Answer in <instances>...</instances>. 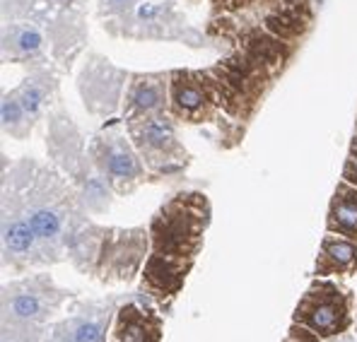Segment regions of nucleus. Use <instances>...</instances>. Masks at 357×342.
<instances>
[{
    "mask_svg": "<svg viewBox=\"0 0 357 342\" xmlns=\"http://www.w3.org/2000/svg\"><path fill=\"white\" fill-rule=\"evenodd\" d=\"M70 292L59 289L46 275H31L27 280L3 287V325L13 328H41L63 306Z\"/></svg>",
    "mask_w": 357,
    "mask_h": 342,
    "instance_id": "obj_3",
    "label": "nucleus"
},
{
    "mask_svg": "<svg viewBox=\"0 0 357 342\" xmlns=\"http://www.w3.org/2000/svg\"><path fill=\"white\" fill-rule=\"evenodd\" d=\"M353 302L355 297L348 289L333 282H314L297 304L292 320L321 340H331L353 328Z\"/></svg>",
    "mask_w": 357,
    "mask_h": 342,
    "instance_id": "obj_4",
    "label": "nucleus"
},
{
    "mask_svg": "<svg viewBox=\"0 0 357 342\" xmlns=\"http://www.w3.org/2000/svg\"><path fill=\"white\" fill-rule=\"evenodd\" d=\"M56 3H70V0H56Z\"/></svg>",
    "mask_w": 357,
    "mask_h": 342,
    "instance_id": "obj_24",
    "label": "nucleus"
},
{
    "mask_svg": "<svg viewBox=\"0 0 357 342\" xmlns=\"http://www.w3.org/2000/svg\"><path fill=\"white\" fill-rule=\"evenodd\" d=\"M208 203L201 193H181L152 219V256L145 263L143 285L155 297H174L186 280L203 244Z\"/></svg>",
    "mask_w": 357,
    "mask_h": 342,
    "instance_id": "obj_1",
    "label": "nucleus"
},
{
    "mask_svg": "<svg viewBox=\"0 0 357 342\" xmlns=\"http://www.w3.org/2000/svg\"><path fill=\"white\" fill-rule=\"evenodd\" d=\"M114 309H116V299L89 302L66 320L51 325L44 335V342H107Z\"/></svg>",
    "mask_w": 357,
    "mask_h": 342,
    "instance_id": "obj_9",
    "label": "nucleus"
},
{
    "mask_svg": "<svg viewBox=\"0 0 357 342\" xmlns=\"http://www.w3.org/2000/svg\"><path fill=\"white\" fill-rule=\"evenodd\" d=\"M0 231H3V234H0V241H3L5 265L27 267V265H34V263L49 261V258L44 256V249H41L34 229H31L27 215H24V210L20 208L17 198L10 196V205H8V200L3 203Z\"/></svg>",
    "mask_w": 357,
    "mask_h": 342,
    "instance_id": "obj_7",
    "label": "nucleus"
},
{
    "mask_svg": "<svg viewBox=\"0 0 357 342\" xmlns=\"http://www.w3.org/2000/svg\"><path fill=\"white\" fill-rule=\"evenodd\" d=\"M169 107V80L165 75H135L126 89V121L165 114Z\"/></svg>",
    "mask_w": 357,
    "mask_h": 342,
    "instance_id": "obj_10",
    "label": "nucleus"
},
{
    "mask_svg": "<svg viewBox=\"0 0 357 342\" xmlns=\"http://www.w3.org/2000/svg\"><path fill=\"white\" fill-rule=\"evenodd\" d=\"M41 328H13L3 325V338L0 342H39Z\"/></svg>",
    "mask_w": 357,
    "mask_h": 342,
    "instance_id": "obj_18",
    "label": "nucleus"
},
{
    "mask_svg": "<svg viewBox=\"0 0 357 342\" xmlns=\"http://www.w3.org/2000/svg\"><path fill=\"white\" fill-rule=\"evenodd\" d=\"M44 51V34L29 22L10 24L3 36V54L15 61H27Z\"/></svg>",
    "mask_w": 357,
    "mask_h": 342,
    "instance_id": "obj_14",
    "label": "nucleus"
},
{
    "mask_svg": "<svg viewBox=\"0 0 357 342\" xmlns=\"http://www.w3.org/2000/svg\"><path fill=\"white\" fill-rule=\"evenodd\" d=\"M307 22H309V15L304 13V5H282L278 13H273L268 17L266 24L278 39H292V36L302 34Z\"/></svg>",
    "mask_w": 357,
    "mask_h": 342,
    "instance_id": "obj_16",
    "label": "nucleus"
},
{
    "mask_svg": "<svg viewBox=\"0 0 357 342\" xmlns=\"http://www.w3.org/2000/svg\"><path fill=\"white\" fill-rule=\"evenodd\" d=\"M275 44H280V39H278V36H273V39H268V44H266V51L271 49V46H275ZM268 58V54H261V49L256 51L254 54V61H266Z\"/></svg>",
    "mask_w": 357,
    "mask_h": 342,
    "instance_id": "obj_22",
    "label": "nucleus"
},
{
    "mask_svg": "<svg viewBox=\"0 0 357 342\" xmlns=\"http://www.w3.org/2000/svg\"><path fill=\"white\" fill-rule=\"evenodd\" d=\"M343 181H348L350 186H355V188H357V138L353 140V145H350L348 160H345V166H343Z\"/></svg>",
    "mask_w": 357,
    "mask_h": 342,
    "instance_id": "obj_19",
    "label": "nucleus"
},
{
    "mask_svg": "<svg viewBox=\"0 0 357 342\" xmlns=\"http://www.w3.org/2000/svg\"><path fill=\"white\" fill-rule=\"evenodd\" d=\"M138 3H143V0H102V13L104 10L107 13H128Z\"/></svg>",
    "mask_w": 357,
    "mask_h": 342,
    "instance_id": "obj_21",
    "label": "nucleus"
},
{
    "mask_svg": "<svg viewBox=\"0 0 357 342\" xmlns=\"http://www.w3.org/2000/svg\"><path fill=\"white\" fill-rule=\"evenodd\" d=\"M128 133L148 169L157 173H174L183 166L186 152L178 145L174 123L165 114L128 121Z\"/></svg>",
    "mask_w": 357,
    "mask_h": 342,
    "instance_id": "obj_5",
    "label": "nucleus"
},
{
    "mask_svg": "<svg viewBox=\"0 0 357 342\" xmlns=\"http://www.w3.org/2000/svg\"><path fill=\"white\" fill-rule=\"evenodd\" d=\"M92 162L99 176L116 193H130L145 178L140 152L119 133H102L94 140Z\"/></svg>",
    "mask_w": 357,
    "mask_h": 342,
    "instance_id": "obj_6",
    "label": "nucleus"
},
{
    "mask_svg": "<svg viewBox=\"0 0 357 342\" xmlns=\"http://www.w3.org/2000/svg\"><path fill=\"white\" fill-rule=\"evenodd\" d=\"M285 342H324V340L319 338L317 333H312V330H309V328H304V325L292 323L290 335H287V338H285Z\"/></svg>",
    "mask_w": 357,
    "mask_h": 342,
    "instance_id": "obj_20",
    "label": "nucleus"
},
{
    "mask_svg": "<svg viewBox=\"0 0 357 342\" xmlns=\"http://www.w3.org/2000/svg\"><path fill=\"white\" fill-rule=\"evenodd\" d=\"M326 229L331 234L357 241V188L350 186L348 181H340L331 198Z\"/></svg>",
    "mask_w": 357,
    "mask_h": 342,
    "instance_id": "obj_13",
    "label": "nucleus"
},
{
    "mask_svg": "<svg viewBox=\"0 0 357 342\" xmlns=\"http://www.w3.org/2000/svg\"><path fill=\"white\" fill-rule=\"evenodd\" d=\"M324 342H357V338L353 333H343V335H335V338H331V340H324Z\"/></svg>",
    "mask_w": 357,
    "mask_h": 342,
    "instance_id": "obj_23",
    "label": "nucleus"
},
{
    "mask_svg": "<svg viewBox=\"0 0 357 342\" xmlns=\"http://www.w3.org/2000/svg\"><path fill=\"white\" fill-rule=\"evenodd\" d=\"M51 87H54V77L49 72H34V75L24 77V82L15 89V94L22 102L24 111L29 114L31 121H36L44 111V104L51 94Z\"/></svg>",
    "mask_w": 357,
    "mask_h": 342,
    "instance_id": "obj_15",
    "label": "nucleus"
},
{
    "mask_svg": "<svg viewBox=\"0 0 357 342\" xmlns=\"http://www.w3.org/2000/svg\"><path fill=\"white\" fill-rule=\"evenodd\" d=\"M17 203L24 210V215H27L44 254H59L61 246L68 244V234H70V222H73L70 193L61 186L54 173H49L31 191L20 196Z\"/></svg>",
    "mask_w": 357,
    "mask_h": 342,
    "instance_id": "obj_2",
    "label": "nucleus"
},
{
    "mask_svg": "<svg viewBox=\"0 0 357 342\" xmlns=\"http://www.w3.org/2000/svg\"><path fill=\"white\" fill-rule=\"evenodd\" d=\"M353 272H357V241L328 231L317 258V275H353Z\"/></svg>",
    "mask_w": 357,
    "mask_h": 342,
    "instance_id": "obj_12",
    "label": "nucleus"
},
{
    "mask_svg": "<svg viewBox=\"0 0 357 342\" xmlns=\"http://www.w3.org/2000/svg\"><path fill=\"white\" fill-rule=\"evenodd\" d=\"M0 116H3V130L10 133L13 138H24V135L31 130L34 121L29 118V114L24 111L20 97L13 92L3 94V102H0Z\"/></svg>",
    "mask_w": 357,
    "mask_h": 342,
    "instance_id": "obj_17",
    "label": "nucleus"
},
{
    "mask_svg": "<svg viewBox=\"0 0 357 342\" xmlns=\"http://www.w3.org/2000/svg\"><path fill=\"white\" fill-rule=\"evenodd\" d=\"M109 342H162V323L155 311L126 304L116 311Z\"/></svg>",
    "mask_w": 357,
    "mask_h": 342,
    "instance_id": "obj_11",
    "label": "nucleus"
},
{
    "mask_svg": "<svg viewBox=\"0 0 357 342\" xmlns=\"http://www.w3.org/2000/svg\"><path fill=\"white\" fill-rule=\"evenodd\" d=\"M215 82L203 72H174L169 75V107L172 114L188 123L208 121L218 102Z\"/></svg>",
    "mask_w": 357,
    "mask_h": 342,
    "instance_id": "obj_8",
    "label": "nucleus"
}]
</instances>
